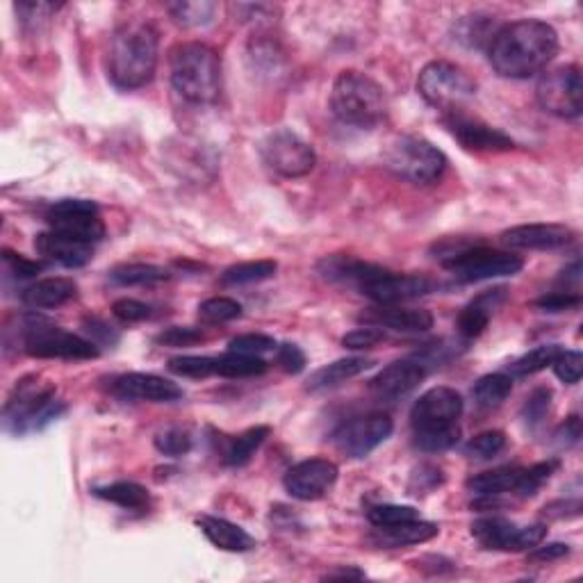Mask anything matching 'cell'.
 <instances>
[{
    "label": "cell",
    "mask_w": 583,
    "mask_h": 583,
    "mask_svg": "<svg viewBox=\"0 0 583 583\" xmlns=\"http://www.w3.org/2000/svg\"><path fill=\"white\" fill-rule=\"evenodd\" d=\"M558 32L545 21L522 19L497 30L488 46V60L502 78L527 80L558 55Z\"/></svg>",
    "instance_id": "cell-1"
},
{
    "label": "cell",
    "mask_w": 583,
    "mask_h": 583,
    "mask_svg": "<svg viewBox=\"0 0 583 583\" xmlns=\"http://www.w3.org/2000/svg\"><path fill=\"white\" fill-rule=\"evenodd\" d=\"M112 392L126 401H151V404H171L183 397V388L174 381L158 374L130 372L117 376L112 383Z\"/></svg>",
    "instance_id": "cell-18"
},
{
    "label": "cell",
    "mask_w": 583,
    "mask_h": 583,
    "mask_svg": "<svg viewBox=\"0 0 583 583\" xmlns=\"http://www.w3.org/2000/svg\"><path fill=\"white\" fill-rule=\"evenodd\" d=\"M570 554V545L565 543H552V545H543L540 543L538 547L529 549V561L531 563H554V561H561Z\"/></svg>",
    "instance_id": "cell-57"
},
{
    "label": "cell",
    "mask_w": 583,
    "mask_h": 583,
    "mask_svg": "<svg viewBox=\"0 0 583 583\" xmlns=\"http://www.w3.org/2000/svg\"><path fill=\"white\" fill-rule=\"evenodd\" d=\"M331 110L344 126L369 130L388 114V96L385 89L360 71H342L333 82Z\"/></svg>",
    "instance_id": "cell-5"
},
{
    "label": "cell",
    "mask_w": 583,
    "mask_h": 583,
    "mask_svg": "<svg viewBox=\"0 0 583 583\" xmlns=\"http://www.w3.org/2000/svg\"><path fill=\"white\" fill-rule=\"evenodd\" d=\"M506 447V435L502 431H483L465 445V454L474 461H492Z\"/></svg>",
    "instance_id": "cell-44"
},
{
    "label": "cell",
    "mask_w": 583,
    "mask_h": 583,
    "mask_svg": "<svg viewBox=\"0 0 583 583\" xmlns=\"http://www.w3.org/2000/svg\"><path fill=\"white\" fill-rule=\"evenodd\" d=\"M385 338L383 331L379 326H363V328H356V331L347 333L342 338V347L353 349V351H360V349H372Z\"/></svg>",
    "instance_id": "cell-54"
},
{
    "label": "cell",
    "mask_w": 583,
    "mask_h": 583,
    "mask_svg": "<svg viewBox=\"0 0 583 583\" xmlns=\"http://www.w3.org/2000/svg\"><path fill=\"white\" fill-rule=\"evenodd\" d=\"M35 249L39 256L53 260L57 265L67 269H80L94 258V244L73 240V237L60 235L55 231L41 233L35 240Z\"/></svg>",
    "instance_id": "cell-22"
},
{
    "label": "cell",
    "mask_w": 583,
    "mask_h": 583,
    "mask_svg": "<svg viewBox=\"0 0 583 583\" xmlns=\"http://www.w3.org/2000/svg\"><path fill=\"white\" fill-rule=\"evenodd\" d=\"M278 272V262L276 260H253V262H240V265L228 267L224 274H221V285L226 287H237V285H253L262 283L274 278Z\"/></svg>",
    "instance_id": "cell-35"
},
{
    "label": "cell",
    "mask_w": 583,
    "mask_h": 583,
    "mask_svg": "<svg viewBox=\"0 0 583 583\" xmlns=\"http://www.w3.org/2000/svg\"><path fill=\"white\" fill-rule=\"evenodd\" d=\"M367 520L374 527H394V524H404L420 520V511L415 506H401V504H376L367 511Z\"/></svg>",
    "instance_id": "cell-43"
},
{
    "label": "cell",
    "mask_w": 583,
    "mask_h": 583,
    "mask_svg": "<svg viewBox=\"0 0 583 583\" xmlns=\"http://www.w3.org/2000/svg\"><path fill=\"white\" fill-rule=\"evenodd\" d=\"M554 374L561 379L565 385H577L581 381L583 372V356L579 351H565L554 360Z\"/></svg>",
    "instance_id": "cell-50"
},
{
    "label": "cell",
    "mask_w": 583,
    "mask_h": 583,
    "mask_svg": "<svg viewBox=\"0 0 583 583\" xmlns=\"http://www.w3.org/2000/svg\"><path fill=\"white\" fill-rule=\"evenodd\" d=\"M171 87L192 105H210L221 94V57L201 41L178 44L169 57Z\"/></svg>",
    "instance_id": "cell-4"
},
{
    "label": "cell",
    "mask_w": 583,
    "mask_h": 583,
    "mask_svg": "<svg viewBox=\"0 0 583 583\" xmlns=\"http://www.w3.org/2000/svg\"><path fill=\"white\" fill-rule=\"evenodd\" d=\"M417 92L426 103L442 114L463 110L476 96V82L465 69L454 62L433 60L417 76Z\"/></svg>",
    "instance_id": "cell-7"
},
{
    "label": "cell",
    "mask_w": 583,
    "mask_h": 583,
    "mask_svg": "<svg viewBox=\"0 0 583 583\" xmlns=\"http://www.w3.org/2000/svg\"><path fill=\"white\" fill-rule=\"evenodd\" d=\"M326 579H365V572L358 568H338L328 572Z\"/></svg>",
    "instance_id": "cell-59"
},
{
    "label": "cell",
    "mask_w": 583,
    "mask_h": 583,
    "mask_svg": "<svg viewBox=\"0 0 583 583\" xmlns=\"http://www.w3.org/2000/svg\"><path fill=\"white\" fill-rule=\"evenodd\" d=\"M579 440H581V420L577 415H572L556 429L554 445H558L561 449H570L574 445H579Z\"/></svg>",
    "instance_id": "cell-56"
},
{
    "label": "cell",
    "mask_w": 583,
    "mask_h": 583,
    "mask_svg": "<svg viewBox=\"0 0 583 583\" xmlns=\"http://www.w3.org/2000/svg\"><path fill=\"white\" fill-rule=\"evenodd\" d=\"M442 483H445V472H442V467L433 463H422L415 467L413 474H410L408 495L413 497L431 495V492L438 490Z\"/></svg>",
    "instance_id": "cell-45"
},
{
    "label": "cell",
    "mask_w": 583,
    "mask_h": 583,
    "mask_svg": "<svg viewBox=\"0 0 583 583\" xmlns=\"http://www.w3.org/2000/svg\"><path fill=\"white\" fill-rule=\"evenodd\" d=\"M269 433H272L269 426H253V429H246L240 435H233V438L226 440L224 451H221V461L228 467H244L256 456V451L269 438Z\"/></svg>",
    "instance_id": "cell-31"
},
{
    "label": "cell",
    "mask_w": 583,
    "mask_h": 583,
    "mask_svg": "<svg viewBox=\"0 0 583 583\" xmlns=\"http://www.w3.org/2000/svg\"><path fill=\"white\" fill-rule=\"evenodd\" d=\"M558 467H561V461H558V458H549V461L536 463L527 467V470H522L513 495L520 499H529L533 495H538V490L543 488L549 479H552V476L558 472Z\"/></svg>",
    "instance_id": "cell-39"
},
{
    "label": "cell",
    "mask_w": 583,
    "mask_h": 583,
    "mask_svg": "<svg viewBox=\"0 0 583 583\" xmlns=\"http://www.w3.org/2000/svg\"><path fill=\"white\" fill-rule=\"evenodd\" d=\"M533 306L543 312H565V310H577L581 306V294L574 290H561V292H549L543 297L533 301Z\"/></svg>",
    "instance_id": "cell-51"
},
{
    "label": "cell",
    "mask_w": 583,
    "mask_h": 583,
    "mask_svg": "<svg viewBox=\"0 0 583 583\" xmlns=\"http://www.w3.org/2000/svg\"><path fill=\"white\" fill-rule=\"evenodd\" d=\"M260 155L267 167L283 178L308 176L317 164L315 149L290 128H278L262 139Z\"/></svg>",
    "instance_id": "cell-11"
},
{
    "label": "cell",
    "mask_w": 583,
    "mask_h": 583,
    "mask_svg": "<svg viewBox=\"0 0 583 583\" xmlns=\"http://www.w3.org/2000/svg\"><path fill=\"white\" fill-rule=\"evenodd\" d=\"M394 431V424L390 415L385 413H369L353 417V420L344 422L338 431H335L333 440L344 456L363 461L376 447H381L385 440L390 438Z\"/></svg>",
    "instance_id": "cell-15"
},
{
    "label": "cell",
    "mask_w": 583,
    "mask_h": 583,
    "mask_svg": "<svg viewBox=\"0 0 583 583\" xmlns=\"http://www.w3.org/2000/svg\"><path fill=\"white\" fill-rule=\"evenodd\" d=\"M442 126L449 135L463 146L465 151L474 153H506L515 149V142L504 130H499L479 117H470L465 110L442 114Z\"/></svg>",
    "instance_id": "cell-16"
},
{
    "label": "cell",
    "mask_w": 583,
    "mask_h": 583,
    "mask_svg": "<svg viewBox=\"0 0 583 583\" xmlns=\"http://www.w3.org/2000/svg\"><path fill=\"white\" fill-rule=\"evenodd\" d=\"M23 338H26V351L32 358L48 360H92L98 358V347L92 340L80 338L76 333L62 331L44 317H28L23 326Z\"/></svg>",
    "instance_id": "cell-8"
},
{
    "label": "cell",
    "mask_w": 583,
    "mask_h": 583,
    "mask_svg": "<svg viewBox=\"0 0 583 583\" xmlns=\"http://www.w3.org/2000/svg\"><path fill=\"white\" fill-rule=\"evenodd\" d=\"M574 240L572 228L563 224H524L502 233V244L522 251H556Z\"/></svg>",
    "instance_id": "cell-21"
},
{
    "label": "cell",
    "mask_w": 583,
    "mask_h": 583,
    "mask_svg": "<svg viewBox=\"0 0 583 583\" xmlns=\"http://www.w3.org/2000/svg\"><path fill=\"white\" fill-rule=\"evenodd\" d=\"M472 536L479 540L483 549H492V552H529L547 538V527L545 524L520 527L506 517L492 515L472 524Z\"/></svg>",
    "instance_id": "cell-13"
},
{
    "label": "cell",
    "mask_w": 583,
    "mask_h": 583,
    "mask_svg": "<svg viewBox=\"0 0 583 583\" xmlns=\"http://www.w3.org/2000/svg\"><path fill=\"white\" fill-rule=\"evenodd\" d=\"M522 467H497V470L481 472L467 479V490L476 497H502L513 495Z\"/></svg>",
    "instance_id": "cell-30"
},
{
    "label": "cell",
    "mask_w": 583,
    "mask_h": 583,
    "mask_svg": "<svg viewBox=\"0 0 583 583\" xmlns=\"http://www.w3.org/2000/svg\"><path fill=\"white\" fill-rule=\"evenodd\" d=\"M276 365L281 367L285 374L297 376L303 372V369H306L308 360H306V353L301 351L299 344L285 342V344H278V349H276Z\"/></svg>",
    "instance_id": "cell-52"
},
{
    "label": "cell",
    "mask_w": 583,
    "mask_h": 583,
    "mask_svg": "<svg viewBox=\"0 0 583 583\" xmlns=\"http://www.w3.org/2000/svg\"><path fill=\"white\" fill-rule=\"evenodd\" d=\"M317 269L326 281L351 285V287H358V290H363L367 283L376 281V278L388 272V269L372 265V262L356 260L349 256H326L324 260H319Z\"/></svg>",
    "instance_id": "cell-23"
},
{
    "label": "cell",
    "mask_w": 583,
    "mask_h": 583,
    "mask_svg": "<svg viewBox=\"0 0 583 583\" xmlns=\"http://www.w3.org/2000/svg\"><path fill=\"white\" fill-rule=\"evenodd\" d=\"M504 301H506V287H492V290L481 292L479 297L467 303L456 322L461 338L465 340L479 338V335L488 328L492 315L502 308Z\"/></svg>",
    "instance_id": "cell-24"
},
{
    "label": "cell",
    "mask_w": 583,
    "mask_h": 583,
    "mask_svg": "<svg viewBox=\"0 0 583 583\" xmlns=\"http://www.w3.org/2000/svg\"><path fill=\"white\" fill-rule=\"evenodd\" d=\"M158 30L146 21H130L114 32L108 48V76L119 89H142L158 69Z\"/></svg>",
    "instance_id": "cell-2"
},
{
    "label": "cell",
    "mask_w": 583,
    "mask_h": 583,
    "mask_svg": "<svg viewBox=\"0 0 583 583\" xmlns=\"http://www.w3.org/2000/svg\"><path fill=\"white\" fill-rule=\"evenodd\" d=\"M385 167L399 178L415 185L438 183L447 169V155L429 139L417 135H401L383 155Z\"/></svg>",
    "instance_id": "cell-6"
},
{
    "label": "cell",
    "mask_w": 583,
    "mask_h": 583,
    "mask_svg": "<svg viewBox=\"0 0 583 583\" xmlns=\"http://www.w3.org/2000/svg\"><path fill=\"white\" fill-rule=\"evenodd\" d=\"M426 374H429V369H426L420 358H404L383 367L369 381V390L381 399H401L413 392L426 379Z\"/></svg>",
    "instance_id": "cell-20"
},
{
    "label": "cell",
    "mask_w": 583,
    "mask_h": 583,
    "mask_svg": "<svg viewBox=\"0 0 583 583\" xmlns=\"http://www.w3.org/2000/svg\"><path fill=\"white\" fill-rule=\"evenodd\" d=\"M76 297H78L76 281H71V278H64V276L41 278V281L28 285L26 290L21 292L23 306H28L30 310L60 308L64 306V303H69Z\"/></svg>",
    "instance_id": "cell-26"
},
{
    "label": "cell",
    "mask_w": 583,
    "mask_h": 583,
    "mask_svg": "<svg viewBox=\"0 0 583 583\" xmlns=\"http://www.w3.org/2000/svg\"><path fill=\"white\" fill-rule=\"evenodd\" d=\"M563 347L561 344H540V347L531 349L529 353H524L515 360V363L508 367L511 376H531L543 372V369L552 367L554 360L561 356Z\"/></svg>",
    "instance_id": "cell-37"
},
{
    "label": "cell",
    "mask_w": 583,
    "mask_h": 583,
    "mask_svg": "<svg viewBox=\"0 0 583 583\" xmlns=\"http://www.w3.org/2000/svg\"><path fill=\"white\" fill-rule=\"evenodd\" d=\"M267 372V363L260 356H244V353L228 351L215 358V374L224 379H251Z\"/></svg>",
    "instance_id": "cell-36"
},
{
    "label": "cell",
    "mask_w": 583,
    "mask_h": 583,
    "mask_svg": "<svg viewBox=\"0 0 583 583\" xmlns=\"http://www.w3.org/2000/svg\"><path fill=\"white\" fill-rule=\"evenodd\" d=\"M536 98L540 108L561 119H579L583 110L581 71L574 64L545 71L538 80Z\"/></svg>",
    "instance_id": "cell-12"
},
{
    "label": "cell",
    "mask_w": 583,
    "mask_h": 583,
    "mask_svg": "<svg viewBox=\"0 0 583 583\" xmlns=\"http://www.w3.org/2000/svg\"><path fill=\"white\" fill-rule=\"evenodd\" d=\"M438 533H440L438 524L424 522L420 517V520L394 524V527H376L374 540H376V545H381L385 549H397V547L429 543V540L438 536Z\"/></svg>",
    "instance_id": "cell-29"
},
{
    "label": "cell",
    "mask_w": 583,
    "mask_h": 583,
    "mask_svg": "<svg viewBox=\"0 0 583 583\" xmlns=\"http://www.w3.org/2000/svg\"><path fill=\"white\" fill-rule=\"evenodd\" d=\"M196 527H199L203 536L217 549H221V552L242 554L256 549V538H253L249 531L237 527V524L224 520V517L199 515L196 517Z\"/></svg>",
    "instance_id": "cell-25"
},
{
    "label": "cell",
    "mask_w": 583,
    "mask_h": 583,
    "mask_svg": "<svg viewBox=\"0 0 583 583\" xmlns=\"http://www.w3.org/2000/svg\"><path fill=\"white\" fill-rule=\"evenodd\" d=\"M3 260H5V267L10 269V274L21 278V281H26V278H35L39 272H44V265H41V262L23 258L21 253H14L10 249L3 251Z\"/></svg>",
    "instance_id": "cell-55"
},
{
    "label": "cell",
    "mask_w": 583,
    "mask_h": 583,
    "mask_svg": "<svg viewBox=\"0 0 583 583\" xmlns=\"http://www.w3.org/2000/svg\"><path fill=\"white\" fill-rule=\"evenodd\" d=\"M51 231L73 237V240L98 244L105 240V224L98 205L87 199H62L46 212Z\"/></svg>",
    "instance_id": "cell-14"
},
{
    "label": "cell",
    "mask_w": 583,
    "mask_h": 583,
    "mask_svg": "<svg viewBox=\"0 0 583 583\" xmlns=\"http://www.w3.org/2000/svg\"><path fill=\"white\" fill-rule=\"evenodd\" d=\"M242 317V303L231 297H212L199 306V319L205 324H226Z\"/></svg>",
    "instance_id": "cell-42"
},
{
    "label": "cell",
    "mask_w": 583,
    "mask_h": 583,
    "mask_svg": "<svg viewBox=\"0 0 583 583\" xmlns=\"http://www.w3.org/2000/svg\"><path fill=\"white\" fill-rule=\"evenodd\" d=\"M374 367L372 358H363V356H353V358H342L335 360V363L326 365L322 369H317L315 374H310L306 388L310 392H326L333 388H340L342 383H347L351 379H356L367 369Z\"/></svg>",
    "instance_id": "cell-27"
},
{
    "label": "cell",
    "mask_w": 583,
    "mask_h": 583,
    "mask_svg": "<svg viewBox=\"0 0 583 583\" xmlns=\"http://www.w3.org/2000/svg\"><path fill=\"white\" fill-rule=\"evenodd\" d=\"M112 315L123 324H137L151 317V306L137 299H119L112 303Z\"/></svg>",
    "instance_id": "cell-53"
},
{
    "label": "cell",
    "mask_w": 583,
    "mask_h": 583,
    "mask_svg": "<svg viewBox=\"0 0 583 583\" xmlns=\"http://www.w3.org/2000/svg\"><path fill=\"white\" fill-rule=\"evenodd\" d=\"M376 326H385L397 333H426L433 328V315L424 308H394L383 306L374 315L363 317Z\"/></svg>",
    "instance_id": "cell-28"
},
{
    "label": "cell",
    "mask_w": 583,
    "mask_h": 583,
    "mask_svg": "<svg viewBox=\"0 0 583 583\" xmlns=\"http://www.w3.org/2000/svg\"><path fill=\"white\" fill-rule=\"evenodd\" d=\"M94 495L98 499H105V502L123 508V511H144V508L151 504L149 490L133 481H117L110 483V486L94 488Z\"/></svg>",
    "instance_id": "cell-32"
},
{
    "label": "cell",
    "mask_w": 583,
    "mask_h": 583,
    "mask_svg": "<svg viewBox=\"0 0 583 583\" xmlns=\"http://www.w3.org/2000/svg\"><path fill=\"white\" fill-rule=\"evenodd\" d=\"M549 408H552V390L549 388L533 390L522 408V420L527 424V429L536 431L538 426L547 420Z\"/></svg>",
    "instance_id": "cell-47"
},
{
    "label": "cell",
    "mask_w": 583,
    "mask_h": 583,
    "mask_svg": "<svg viewBox=\"0 0 583 583\" xmlns=\"http://www.w3.org/2000/svg\"><path fill=\"white\" fill-rule=\"evenodd\" d=\"M205 340V335L201 328L194 326H171L164 328V331L155 338V342L162 344V347H192V344H199Z\"/></svg>",
    "instance_id": "cell-49"
},
{
    "label": "cell",
    "mask_w": 583,
    "mask_h": 583,
    "mask_svg": "<svg viewBox=\"0 0 583 583\" xmlns=\"http://www.w3.org/2000/svg\"><path fill=\"white\" fill-rule=\"evenodd\" d=\"M511 392H513V376L497 372V374L481 376V379L474 383L472 397L481 410H495L502 406L508 397H511Z\"/></svg>",
    "instance_id": "cell-33"
},
{
    "label": "cell",
    "mask_w": 583,
    "mask_h": 583,
    "mask_svg": "<svg viewBox=\"0 0 583 583\" xmlns=\"http://www.w3.org/2000/svg\"><path fill=\"white\" fill-rule=\"evenodd\" d=\"M64 404L55 399L53 388H37L35 383L21 381L16 397L5 404V422L16 435L41 431L64 413Z\"/></svg>",
    "instance_id": "cell-9"
},
{
    "label": "cell",
    "mask_w": 583,
    "mask_h": 583,
    "mask_svg": "<svg viewBox=\"0 0 583 583\" xmlns=\"http://www.w3.org/2000/svg\"><path fill=\"white\" fill-rule=\"evenodd\" d=\"M461 392L447 385L426 390L410 410V426H413V442L424 454H442L461 440L458 420L463 415Z\"/></svg>",
    "instance_id": "cell-3"
},
{
    "label": "cell",
    "mask_w": 583,
    "mask_h": 583,
    "mask_svg": "<svg viewBox=\"0 0 583 583\" xmlns=\"http://www.w3.org/2000/svg\"><path fill=\"white\" fill-rule=\"evenodd\" d=\"M442 267L456 278L458 283H481L492 278L515 276L522 272L524 260L508 251H495L483 244H470L456 256L442 262Z\"/></svg>",
    "instance_id": "cell-10"
},
{
    "label": "cell",
    "mask_w": 583,
    "mask_h": 583,
    "mask_svg": "<svg viewBox=\"0 0 583 583\" xmlns=\"http://www.w3.org/2000/svg\"><path fill=\"white\" fill-rule=\"evenodd\" d=\"M497 30H495V26H492L490 16L474 14V16H465V19L458 23L456 39L465 41L467 46H481V44H486V41L490 46V41H492V37L497 35Z\"/></svg>",
    "instance_id": "cell-41"
},
{
    "label": "cell",
    "mask_w": 583,
    "mask_h": 583,
    "mask_svg": "<svg viewBox=\"0 0 583 583\" xmlns=\"http://www.w3.org/2000/svg\"><path fill=\"white\" fill-rule=\"evenodd\" d=\"M167 10L171 14L178 26L183 28H203L208 23L215 21L217 14V3H208V0H201V3H169Z\"/></svg>",
    "instance_id": "cell-38"
},
{
    "label": "cell",
    "mask_w": 583,
    "mask_h": 583,
    "mask_svg": "<svg viewBox=\"0 0 583 583\" xmlns=\"http://www.w3.org/2000/svg\"><path fill=\"white\" fill-rule=\"evenodd\" d=\"M171 274L164 267L146 265V262H130V265H119L110 272V281L121 287H142V285H158L169 281Z\"/></svg>",
    "instance_id": "cell-34"
},
{
    "label": "cell",
    "mask_w": 583,
    "mask_h": 583,
    "mask_svg": "<svg viewBox=\"0 0 583 583\" xmlns=\"http://www.w3.org/2000/svg\"><path fill=\"white\" fill-rule=\"evenodd\" d=\"M340 470L338 465L328 458H308L294 467H290L283 479L287 495L299 499V502H317L324 499L328 492L338 483Z\"/></svg>",
    "instance_id": "cell-17"
},
{
    "label": "cell",
    "mask_w": 583,
    "mask_h": 583,
    "mask_svg": "<svg viewBox=\"0 0 583 583\" xmlns=\"http://www.w3.org/2000/svg\"><path fill=\"white\" fill-rule=\"evenodd\" d=\"M153 445L164 456L180 458V456L190 454L194 447V438L190 431L183 429V426H167V429L155 435Z\"/></svg>",
    "instance_id": "cell-40"
},
{
    "label": "cell",
    "mask_w": 583,
    "mask_h": 583,
    "mask_svg": "<svg viewBox=\"0 0 583 583\" xmlns=\"http://www.w3.org/2000/svg\"><path fill=\"white\" fill-rule=\"evenodd\" d=\"M85 331L92 335V342L96 344V338H101V342H105V344H114L119 340V335L117 333H112L110 331V326L108 324H103L101 319H87L85 322Z\"/></svg>",
    "instance_id": "cell-58"
},
{
    "label": "cell",
    "mask_w": 583,
    "mask_h": 583,
    "mask_svg": "<svg viewBox=\"0 0 583 583\" xmlns=\"http://www.w3.org/2000/svg\"><path fill=\"white\" fill-rule=\"evenodd\" d=\"M433 287L435 285L429 276L385 272L376 281L367 283L360 292L372 301L381 303V306H394V303L424 297V294L433 292Z\"/></svg>",
    "instance_id": "cell-19"
},
{
    "label": "cell",
    "mask_w": 583,
    "mask_h": 583,
    "mask_svg": "<svg viewBox=\"0 0 583 583\" xmlns=\"http://www.w3.org/2000/svg\"><path fill=\"white\" fill-rule=\"evenodd\" d=\"M169 372L185 379H208L215 376V358L210 356H178L169 360Z\"/></svg>",
    "instance_id": "cell-46"
},
{
    "label": "cell",
    "mask_w": 583,
    "mask_h": 583,
    "mask_svg": "<svg viewBox=\"0 0 583 583\" xmlns=\"http://www.w3.org/2000/svg\"><path fill=\"white\" fill-rule=\"evenodd\" d=\"M276 349H278L276 340L272 338V335H265V333H244L228 342V351L244 353V356H262V353H269Z\"/></svg>",
    "instance_id": "cell-48"
}]
</instances>
